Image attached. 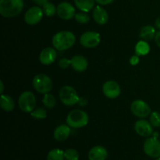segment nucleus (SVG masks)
Listing matches in <instances>:
<instances>
[{
	"mask_svg": "<svg viewBox=\"0 0 160 160\" xmlns=\"http://www.w3.org/2000/svg\"><path fill=\"white\" fill-rule=\"evenodd\" d=\"M23 9V0H0V13L6 18L16 17Z\"/></svg>",
	"mask_w": 160,
	"mask_h": 160,
	"instance_id": "1",
	"label": "nucleus"
},
{
	"mask_svg": "<svg viewBox=\"0 0 160 160\" xmlns=\"http://www.w3.org/2000/svg\"><path fill=\"white\" fill-rule=\"evenodd\" d=\"M76 38L70 31H60L53 36L52 45L55 48L63 51L71 48L75 43Z\"/></svg>",
	"mask_w": 160,
	"mask_h": 160,
	"instance_id": "2",
	"label": "nucleus"
},
{
	"mask_svg": "<svg viewBox=\"0 0 160 160\" xmlns=\"http://www.w3.org/2000/svg\"><path fill=\"white\" fill-rule=\"evenodd\" d=\"M88 116L85 112L80 109H74L67 117V125L73 128H84L88 123Z\"/></svg>",
	"mask_w": 160,
	"mask_h": 160,
	"instance_id": "3",
	"label": "nucleus"
},
{
	"mask_svg": "<svg viewBox=\"0 0 160 160\" xmlns=\"http://www.w3.org/2000/svg\"><path fill=\"white\" fill-rule=\"evenodd\" d=\"M33 86L39 93L46 94L52 90V82L48 76L44 73H39L33 79Z\"/></svg>",
	"mask_w": 160,
	"mask_h": 160,
	"instance_id": "4",
	"label": "nucleus"
},
{
	"mask_svg": "<svg viewBox=\"0 0 160 160\" xmlns=\"http://www.w3.org/2000/svg\"><path fill=\"white\" fill-rule=\"evenodd\" d=\"M18 105L23 112H31L35 108L36 98L31 92H24L20 95Z\"/></svg>",
	"mask_w": 160,
	"mask_h": 160,
	"instance_id": "5",
	"label": "nucleus"
},
{
	"mask_svg": "<svg viewBox=\"0 0 160 160\" xmlns=\"http://www.w3.org/2000/svg\"><path fill=\"white\" fill-rule=\"evenodd\" d=\"M59 98L66 106H73L78 102L80 98L73 88L71 86H64L59 92Z\"/></svg>",
	"mask_w": 160,
	"mask_h": 160,
	"instance_id": "6",
	"label": "nucleus"
},
{
	"mask_svg": "<svg viewBox=\"0 0 160 160\" xmlns=\"http://www.w3.org/2000/svg\"><path fill=\"white\" fill-rule=\"evenodd\" d=\"M144 152L152 158L160 157V141L157 137L148 138L144 144Z\"/></svg>",
	"mask_w": 160,
	"mask_h": 160,
	"instance_id": "7",
	"label": "nucleus"
},
{
	"mask_svg": "<svg viewBox=\"0 0 160 160\" xmlns=\"http://www.w3.org/2000/svg\"><path fill=\"white\" fill-rule=\"evenodd\" d=\"M131 110L134 116L139 118H145L152 113L151 108L148 103L139 99L135 100L131 103Z\"/></svg>",
	"mask_w": 160,
	"mask_h": 160,
	"instance_id": "8",
	"label": "nucleus"
},
{
	"mask_svg": "<svg viewBox=\"0 0 160 160\" xmlns=\"http://www.w3.org/2000/svg\"><path fill=\"white\" fill-rule=\"evenodd\" d=\"M101 41L100 34L95 31H88L84 33L80 38L81 45L85 48H94L98 45Z\"/></svg>",
	"mask_w": 160,
	"mask_h": 160,
	"instance_id": "9",
	"label": "nucleus"
},
{
	"mask_svg": "<svg viewBox=\"0 0 160 160\" xmlns=\"http://www.w3.org/2000/svg\"><path fill=\"white\" fill-rule=\"evenodd\" d=\"M43 9L38 6H33L30 8L24 15V20L28 24L35 25L42 20L43 17Z\"/></svg>",
	"mask_w": 160,
	"mask_h": 160,
	"instance_id": "10",
	"label": "nucleus"
},
{
	"mask_svg": "<svg viewBox=\"0 0 160 160\" xmlns=\"http://www.w3.org/2000/svg\"><path fill=\"white\" fill-rule=\"evenodd\" d=\"M57 14L62 20H71L75 16V8L70 3L62 2L58 5Z\"/></svg>",
	"mask_w": 160,
	"mask_h": 160,
	"instance_id": "11",
	"label": "nucleus"
},
{
	"mask_svg": "<svg viewBox=\"0 0 160 160\" xmlns=\"http://www.w3.org/2000/svg\"><path fill=\"white\" fill-rule=\"evenodd\" d=\"M136 133L142 137L148 138L153 134L152 125L145 120H138L134 125Z\"/></svg>",
	"mask_w": 160,
	"mask_h": 160,
	"instance_id": "12",
	"label": "nucleus"
},
{
	"mask_svg": "<svg viewBox=\"0 0 160 160\" xmlns=\"http://www.w3.org/2000/svg\"><path fill=\"white\" fill-rule=\"evenodd\" d=\"M103 94L109 98H116L120 95V87L116 81H108L103 84Z\"/></svg>",
	"mask_w": 160,
	"mask_h": 160,
	"instance_id": "13",
	"label": "nucleus"
},
{
	"mask_svg": "<svg viewBox=\"0 0 160 160\" xmlns=\"http://www.w3.org/2000/svg\"><path fill=\"white\" fill-rule=\"evenodd\" d=\"M56 51L55 48L48 47L45 48L41 52L39 56V60L44 65H50L56 59Z\"/></svg>",
	"mask_w": 160,
	"mask_h": 160,
	"instance_id": "14",
	"label": "nucleus"
},
{
	"mask_svg": "<svg viewBox=\"0 0 160 160\" xmlns=\"http://www.w3.org/2000/svg\"><path fill=\"white\" fill-rule=\"evenodd\" d=\"M107 156L108 153L106 148L100 145L93 147L88 152L89 160H105Z\"/></svg>",
	"mask_w": 160,
	"mask_h": 160,
	"instance_id": "15",
	"label": "nucleus"
},
{
	"mask_svg": "<svg viewBox=\"0 0 160 160\" xmlns=\"http://www.w3.org/2000/svg\"><path fill=\"white\" fill-rule=\"evenodd\" d=\"M70 60H71V66L73 69L78 72L84 71L88 66L87 59L84 56L80 55L74 56Z\"/></svg>",
	"mask_w": 160,
	"mask_h": 160,
	"instance_id": "16",
	"label": "nucleus"
},
{
	"mask_svg": "<svg viewBox=\"0 0 160 160\" xmlns=\"http://www.w3.org/2000/svg\"><path fill=\"white\" fill-rule=\"evenodd\" d=\"M92 15H93L95 21L99 25H103L106 23L108 21V19H109V15H108L106 9L99 6H95Z\"/></svg>",
	"mask_w": 160,
	"mask_h": 160,
	"instance_id": "17",
	"label": "nucleus"
},
{
	"mask_svg": "<svg viewBox=\"0 0 160 160\" xmlns=\"http://www.w3.org/2000/svg\"><path fill=\"white\" fill-rule=\"evenodd\" d=\"M70 134V128L69 125L62 124L57 127L55 129L53 136L54 138L58 142H62L67 140Z\"/></svg>",
	"mask_w": 160,
	"mask_h": 160,
	"instance_id": "18",
	"label": "nucleus"
},
{
	"mask_svg": "<svg viewBox=\"0 0 160 160\" xmlns=\"http://www.w3.org/2000/svg\"><path fill=\"white\" fill-rule=\"evenodd\" d=\"M156 34V30L154 27L151 25H146L141 29L140 38L144 41H150L155 38Z\"/></svg>",
	"mask_w": 160,
	"mask_h": 160,
	"instance_id": "19",
	"label": "nucleus"
},
{
	"mask_svg": "<svg viewBox=\"0 0 160 160\" xmlns=\"http://www.w3.org/2000/svg\"><path fill=\"white\" fill-rule=\"evenodd\" d=\"M95 1V0H74V3L80 10L88 12L94 8Z\"/></svg>",
	"mask_w": 160,
	"mask_h": 160,
	"instance_id": "20",
	"label": "nucleus"
},
{
	"mask_svg": "<svg viewBox=\"0 0 160 160\" xmlns=\"http://www.w3.org/2000/svg\"><path fill=\"white\" fill-rule=\"evenodd\" d=\"M0 105L3 110L10 112L14 109V102L10 96L7 95H2L0 98Z\"/></svg>",
	"mask_w": 160,
	"mask_h": 160,
	"instance_id": "21",
	"label": "nucleus"
},
{
	"mask_svg": "<svg viewBox=\"0 0 160 160\" xmlns=\"http://www.w3.org/2000/svg\"><path fill=\"white\" fill-rule=\"evenodd\" d=\"M150 51V46L148 42L145 41H140L135 46V53L138 56H145Z\"/></svg>",
	"mask_w": 160,
	"mask_h": 160,
	"instance_id": "22",
	"label": "nucleus"
},
{
	"mask_svg": "<svg viewBox=\"0 0 160 160\" xmlns=\"http://www.w3.org/2000/svg\"><path fill=\"white\" fill-rule=\"evenodd\" d=\"M64 152L59 148H55L48 152L47 160H64Z\"/></svg>",
	"mask_w": 160,
	"mask_h": 160,
	"instance_id": "23",
	"label": "nucleus"
},
{
	"mask_svg": "<svg viewBox=\"0 0 160 160\" xmlns=\"http://www.w3.org/2000/svg\"><path fill=\"white\" fill-rule=\"evenodd\" d=\"M43 12L47 17H52L57 12V8L55 6L53 3L47 2L46 3L43 5Z\"/></svg>",
	"mask_w": 160,
	"mask_h": 160,
	"instance_id": "24",
	"label": "nucleus"
},
{
	"mask_svg": "<svg viewBox=\"0 0 160 160\" xmlns=\"http://www.w3.org/2000/svg\"><path fill=\"white\" fill-rule=\"evenodd\" d=\"M31 116L33 118L37 119V120H42V119L46 118L47 112L43 108H38L31 112Z\"/></svg>",
	"mask_w": 160,
	"mask_h": 160,
	"instance_id": "25",
	"label": "nucleus"
},
{
	"mask_svg": "<svg viewBox=\"0 0 160 160\" xmlns=\"http://www.w3.org/2000/svg\"><path fill=\"white\" fill-rule=\"evenodd\" d=\"M42 102L44 103L45 106H46V107L52 108L56 105V98L51 94L46 93L45 94V96L42 99Z\"/></svg>",
	"mask_w": 160,
	"mask_h": 160,
	"instance_id": "26",
	"label": "nucleus"
},
{
	"mask_svg": "<svg viewBox=\"0 0 160 160\" xmlns=\"http://www.w3.org/2000/svg\"><path fill=\"white\" fill-rule=\"evenodd\" d=\"M64 158L66 160H78L79 153L77 150L73 148H69L64 152Z\"/></svg>",
	"mask_w": 160,
	"mask_h": 160,
	"instance_id": "27",
	"label": "nucleus"
},
{
	"mask_svg": "<svg viewBox=\"0 0 160 160\" xmlns=\"http://www.w3.org/2000/svg\"><path fill=\"white\" fill-rule=\"evenodd\" d=\"M150 123L155 128L160 127V113L158 112H152L150 114Z\"/></svg>",
	"mask_w": 160,
	"mask_h": 160,
	"instance_id": "28",
	"label": "nucleus"
},
{
	"mask_svg": "<svg viewBox=\"0 0 160 160\" xmlns=\"http://www.w3.org/2000/svg\"><path fill=\"white\" fill-rule=\"evenodd\" d=\"M74 18L78 23H87L90 20V18H89V16L85 12H78V13H76L74 16Z\"/></svg>",
	"mask_w": 160,
	"mask_h": 160,
	"instance_id": "29",
	"label": "nucleus"
},
{
	"mask_svg": "<svg viewBox=\"0 0 160 160\" xmlns=\"http://www.w3.org/2000/svg\"><path fill=\"white\" fill-rule=\"evenodd\" d=\"M70 65H71V60H70V59H67V58L61 59L59 62V67L62 69H67V67H69V66Z\"/></svg>",
	"mask_w": 160,
	"mask_h": 160,
	"instance_id": "30",
	"label": "nucleus"
},
{
	"mask_svg": "<svg viewBox=\"0 0 160 160\" xmlns=\"http://www.w3.org/2000/svg\"><path fill=\"white\" fill-rule=\"evenodd\" d=\"M139 62V57L138 55H134V56H131V58L130 59V63L133 66L137 65Z\"/></svg>",
	"mask_w": 160,
	"mask_h": 160,
	"instance_id": "31",
	"label": "nucleus"
},
{
	"mask_svg": "<svg viewBox=\"0 0 160 160\" xmlns=\"http://www.w3.org/2000/svg\"><path fill=\"white\" fill-rule=\"evenodd\" d=\"M98 4L102 5V6H106V5H109L110 3H112L114 0H95Z\"/></svg>",
	"mask_w": 160,
	"mask_h": 160,
	"instance_id": "32",
	"label": "nucleus"
},
{
	"mask_svg": "<svg viewBox=\"0 0 160 160\" xmlns=\"http://www.w3.org/2000/svg\"><path fill=\"white\" fill-rule=\"evenodd\" d=\"M78 103L81 106H86V105H87L88 100L86 99L85 98H80L79 100H78Z\"/></svg>",
	"mask_w": 160,
	"mask_h": 160,
	"instance_id": "33",
	"label": "nucleus"
},
{
	"mask_svg": "<svg viewBox=\"0 0 160 160\" xmlns=\"http://www.w3.org/2000/svg\"><path fill=\"white\" fill-rule=\"evenodd\" d=\"M155 41H156V45L160 48V31L156 32V36H155Z\"/></svg>",
	"mask_w": 160,
	"mask_h": 160,
	"instance_id": "34",
	"label": "nucleus"
},
{
	"mask_svg": "<svg viewBox=\"0 0 160 160\" xmlns=\"http://www.w3.org/2000/svg\"><path fill=\"white\" fill-rule=\"evenodd\" d=\"M34 2H35L36 4L40 5V6H43L45 3H46L47 2H48V0H32Z\"/></svg>",
	"mask_w": 160,
	"mask_h": 160,
	"instance_id": "35",
	"label": "nucleus"
},
{
	"mask_svg": "<svg viewBox=\"0 0 160 160\" xmlns=\"http://www.w3.org/2000/svg\"><path fill=\"white\" fill-rule=\"evenodd\" d=\"M155 24H156V28L160 30V17H158L156 20V22H155Z\"/></svg>",
	"mask_w": 160,
	"mask_h": 160,
	"instance_id": "36",
	"label": "nucleus"
},
{
	"mask_svg": "<svg viewBox=\"0 0 160 160\" xmlns=\"http://www.w3.org/2000/svg\"><path fill=\"white\" fill-rule=\"evenodd\" d=\"M0 87H1V90H0V93H2L3 92V89H4V84H3L2 81H0Z\"/></svg>",
	"mask_w": 160,
	"mask_h": 160,
	"instance_id": "37",
	"label": "nucleus"
},
{
	"mask_svg": "<svg viewBox=\"0 0 160 160\" xmlns=\"http://www.w3.org/2000/svg\"><path fill=\"white\" fill-rule=\"evenodd\" d=\"M156 160H160V157L159 158H157V159H156Z\"/></svg>",
	"mask_w": 160,
	"mask_h": 160,
	"instance_id": "38",
	"label": "nucleus"
}]
</instances>
